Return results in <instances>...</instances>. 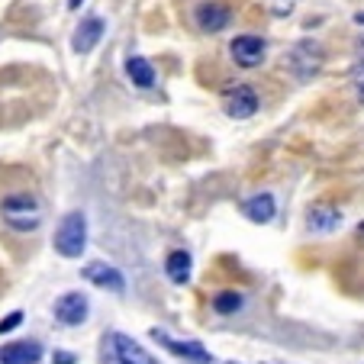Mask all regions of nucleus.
<instances>
[{
    "label": "nucleus",
    "instance_id": "obj_4",
    "mask_svg": "<svg viewBox=\"0 0 364 364\" xmlns=\"http://www.w3.org/2000/svg\"><path fill=\"white\" fill-rule=\"evenodd\" d=\"M323 68V48L313 39H300L294 48H290V71H294L296 81H309Z\"/></svg>",
    "mask_w": 364,
    "mask_h": 364
},
{
    "label": "nucleus",
    "instance_id": "obj_14",
    "mask_svg": "<svg viewBox=\"0 0 364 364\" xmlns=\"http://www.w3.org/2000/svg\"><path fill=\"white\" fill-rule=\"evenodd\" d=\"M242 213H245V220L264 226V223L274 220L277 203H274V197H271V193H255V197H248L245 203H242Z\"/></svg>",
    "mask_w": 364,
    "mask_h": 364
},
{
    "label": "nucleus",
    "instance_id": "obj_9",
    "mask_svg": "<svg viewBox=\"0 0 364 364\" xmlns=\"http://www.w3.org/2000/svg\"><path fill=\"white\" fill-rule=\"evenodd\" d=\"M81 277H84V281H90L94 287H100V290H110V294H126V277H123V271H117L113 264H107V262H90V264H84Z\"/></svg>",
    "mask_w": 364,
    "mask_h": 364
},
{
    "label": "nucleus",
    "instance_id": "obj_15",
    "mask_svg": "<svg viewBox=\"0 0 364 364\" xmlns=\"http://www.w3.org/2000/svg\"><path fill=\"white\" fill-rule=\"evenodd\" d=\"M191 268H193V258H191V252H184V248H178V252H171L165 258V274L171 284L191 281Z\"/></svg>",
    "mask_w": 364,
    "mask_h": 364
},
{
    "label": "nucleus",
    "instance_id": "obj_23",
    "mask_svg": "<svg viewBox=\"0 0 364 364\" xmlns=\"http://www.w3.org/2000/svg\"><path fill=\"white\" fill-rule=\"evenodd\" d=\"M355 23H358V26H364V10H361V14H355Z\"/></svg>",
    "mask_w": 364,
    "mask_h": 364
},
{
    "label": "nucleus",
    "instance_id": "obj_16",
    "mask_svg": "<svg viewBox=\"0 0 364 364\" xmlns=\"http://www.w3.org/2000/svg\"><path fill=\"white\" fill-rule=\"evenodd\" d=\"M126 75H129V81L136 84V87H142V90L155 87V68H151V62L149 58H142V55L126 58Z\"/></svg>",
    "mask_w": 364,
    "mask_h": 364
},
{
    "label": "nucleus",
    "instance_id": "obj_20",
    "mask_svg": "<svg viewBox=\"0 0 364 364\" xmlns=\"http://www.w3.org/2000/svg\"><path fill=\"white\" fill-rule=\"evenodd\" d=\"M355 75L364 77V36L358 39V52H355Z\"/></svg>",
    "mask_w": 364,
    "mask_h": 364
},
{
    "label": "nucleus",
    "instance_id": "obj_5",
    "mask_svg": "<svg viewBox=\"0 0 364 364\" xmlns=\"http://www.w3.org/2000/svg\"><path fill=\"white\" fill-rule=\"evenodd\" d=\"M151 338H155L161 348L171 351V355H178L181 361H187V364H216V358L210 355L200 342H191V338H171L165 329H151Z\"/></svg>",
    "mask_w": 364,
    "mask_h": 364
},
{
    "label": "nucleus",
    "instance_id": "obj_22",
    "mask_svg": "<svg viewBox=\"0 0 364 364\" xmlns=\"http://www.w3.org/2000/svg\"><path fill=\"white\" fill-rule=\"evenodd\" d=\"M81 4H84V0H68V7H71V10H81Z\"/></svg>",
    "mask_w": 364,
    "mask_h": 364
},
{
    "label": "nucleus",
    "instance_id": "obj_3",
    "mask_svg": "<svg viewBox=\"0 0 364 364\" xmlns=\"http://www.w3.org/2000/svg\"><path fill=\"white\" fill-rule=\"evenodd\" d=\"M103 351L110 355L113 364H161L159 358H151L136 338H129L126 332H110L103 338Z\"/></svg>",
    "mask_w": 364,
    "mask_h": 364
},
{
    "label": "nucleus",
    "instance_id": "obj_18",
    "mask_svg": "<svg viewBox=\"0 0 364 364\" xmlns=\"http://www.w3.org/2000/svg\"><path fill=\"white\" fill-rule=\"evenodd\" d=\"M294 7H296V0H268L271 16H290Z\"/></svg>",
    "mask_w": 364,
    "mask_h": 364
},
{
    "label": "nucleus",
    "instance_id": "obj_1",
    "mask_svg": "<svg viewBox=\"0 0 364 364\" xmlns=\"http://www.w3.org/2000/svg\"><path fill=\"white\" fill-rule=\"evenodd\" d=\"M0 216L14 232H33L42 223V206L33 193H10L0 200Z\"/></svg>",
    "mask_w": 364,
    "mask_h": 364
},
{
    "label": "nucleus",
    "instance_id": "obj_19",
    "mask_svg": "<svg viewBox=\"0 0 364 364\" xmlns=\"http://www.w3.org/2000/svg\"><path fill=\"white\" fill-rule=\"evenodd\" d=\"M20 323H23V313L16 309V313H10L7 319H0V336H4V332H14Z\"/></svg>",
    "mask_w": 364,
    "mask_h": 364
},
{
    "label": "nucleus",
    "instance_id": "obj_8",
    "mask_svg": "<svg viewBox=\"0 0 364 364\" xmlns=\"http://www.w3.org/2000/svg\"><path fill=\"white\" fill-rule=\"evenodd\" d=\"M52 313H55V319L62 326H81V323H87V316H90V303L81 290H71V294L58 296Z\"/></svg>",
    "mask_w": 364,
    "mask_h": 364
},
{
    "label": "nucleus",
    "instance_id": "obj_12",
    "mask_svg": "<svg viewBox=\"0 0 364 364\" xmlns=\"http://www.w3.org/2000/svg\"><path fill=\"white\" fill-rule=\"evenodd\" d=\"M39 361H42V345L36 338L7 342L0 348V364H39Z\"/></svg>",
    "mask_w": 364,
    "mask_h": 364
},
{
    "label": "nucleus",
    "instance_id": "obj_6",
    "mask_svg": "<svg viewBox=\"0 0 364 364\" xmlns=\"http://www.w3.org/2000/svg\"><path fill=\"white\" fill-rule=\"evenodd\" d=\"M264 52H268V46H264L262 36H235L232 42H229V55H232V62L239 65V68H258V65L264 62Z\"/></svg>",
    "mask_w": 364,
    "mask_h": 364
},
{
    "label": "nucleus",
    "instance_id": "obj_21",
    "mask_svg": "<svg viewBox=\"0 0 364 364\" xmlns=\"http://www.w3.org/2000/svg\"><path fill=\"white\" fill-rule=\"evenodd\" d=\"M77 358L71 355V351H55V355H52V364H75Z\"/></svg>",
    "mask_w": 364,
    "mask_h": 364
},
{
    "label": "nucleus",
    "instance_id": "obj_27",
    "mask_svg": "<svg viewBox=\"0 0 364 364\" xmlns=\"http://www.w3.org/2000/svg\"><path fill=\"white\" fill-rule=\"evenodd\" d=\"M268 364H287V361H268Z\"/></svg>",
    "mask_w": 364,
    "mask_h": 364
},
{
    "label": "nucleus",
    "instance_id": "obj_2",
    "mask_svg": "<svg viewBox=\"0 0 364 364\" xmlns=\"http://www.w3.org/2000/svg\"><path fill=\"white\" fill-rule=\"evenodd\" d=\"M52 245H55V252L62 255V258H81L84 248H87V216H84L81 210L65 213L55 229Z\"/></svg>",
    "mask_w": 364,
    "mask_h": 364
},
{
    "label": "nucleus",
    "instance_id": "obj_24",
    "mask_svg": "<svg viewBox=\"0 0 364 364\" xmlns=\"http://www.w3.org/2000/svg\"><path fill=\"white\" fill-rule=\"evenodd\" d=\"M358 239L364 242V223H361V226H358Z\"/></svg>",
    "mask_w": 364,
    "mask_h": 364
},
{
    "label": "nucleus",
    "instance_id": "obj_13",
    "mask_svg": "<svg viewBox=\"0 0 364 364\" xmlns=\"http://www.w3.org/2000/svg\"><path fill=\"white\" fill-rule=\"evenodd\" d=\"M306 226H309V232H336L342 226V210L329 203H316L306 213Z\"/></svg>",
    "mask_w": 364,
    "mask_h": 364
},
{
    "label": "nucleus",
    "instance_id": "obj_17",
    "mask_svg": "<svg viewBox=\"0 0 364 364\" xmlns=\"http://www.w3.org/2000/svg\"><path fill=\"white\" fill-rule=\"evenodd\" d=\"M242 303H245V296H242L239 290H220V294L213 296V309L220 313V316H232V313H239Z\"/></svg>",
    "mask_w": 364,
    "mask_h": 364
},
{
    "label": "nucleus",
    "instance_id": "obj_25",
    "mask_svg": "<svg viewBox=\"0 0 364 364\" xmlns=\"http://www.w3.org/2000/svg\"><path fill=\"white\" fill-rule=\"evenodd\" d=\"M358 97H361V100H364V81L358 84Z\"/></svg>",
    "mask_w": 364,
    "mask_h": 364
},
{
    "label": "nucleus",
    "instance_id": "obj_10",
    "mask_svg": "<svg viewBox=\"0 0 364 364\" xmlns=\"http://www.w3.org/2000/svg\"><path fill=\"white\" fill-rule=\"evenodd\" d=\"M193 20H197V26L203 29V33H220V29L229 26L232 10H229L226 4H220V0H203V4L193 10Z\"/></svg>",
    "mask_w": 364,
    "mask_h": 364
},
{
    "label": "nucleus",
    "instance_id": "obj_11",
    "mask_svg": "<svg viewBox=\"0 0 364 364\" xmlns=\"http://www.w3.org/2000/svg\"><path fill=\"white\" fill-rule=\"evenodd\" d=\"M103 33H107V26H103L100 16H87V20H81V26L75 29V36H71V48H75L77 55H90L97 48V42L103 39Z\"/></svg>",
    "mask_w": 364,
    "mask_h": 364
},
{
    "label": "nucleus",
    "instance_id": "obj_26",
    "mask_svg": "<svg viewBox=\"0 0 364 364\" xmlns=\"http://www.w3.org/2000/svg\"><path fill=\"white\" fill-rule=\"evenodd\" d=\"M223 364H242V361H223Z\"/></svg>",
    "mask_w": 364,
    "mask_h": 364
},
{
    "label": "nucleus",
    "instance_id": "obj_7",
    "mask_svg": "<svg viewBox=\"0 0 364 364\" xmlns=\"http://www.w3.org/2000/svg\"><path fill=\"white\" fill-rule=\"evenodd\" d=\"M223 110H226V117H232V119L255 117V113H258V94H255V87H248V84L229 87L226 94H223Z\"/></svg>",
    "mask_w": 364,
    "mask_h": 364
}]
</instances>
